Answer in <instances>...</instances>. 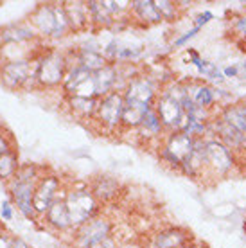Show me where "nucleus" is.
Listing matches in <instances>:
<instances>
[{
  "label": "nucleus",
  "mask_w": 246,
  "mask_h": 248,
  "mask_svg": "<svg viewBox=\"0 0 246 248\" xmlns=\"http://www.w3.org/2000/svg\"><path fill=\"white\" fill-rule=\"evenodd\" d=\"M40 178H42L40 168L34 164H25V166H20L16 174L9 180V192H11L13 202L27 219L38 217L34 205H32V198H34V189Z\"/></svg>",
  "instance_id": "1"
},
{
  "label": "nucleus",
  "mask_w": 246,
  "mask_h": 248,
  "mask_svg": "<svg viewBox=\"0 0 246 248\" xmlns=\"http://www.w3.org/2000/svg\"><path fill=\"white\" fill-rule=\"evenodd\" d=\"M65 203H67L68 214L72 227L77 229L86 221H90L92 217L101 214V203L93 196L90 184L86 182H76L65 191Z\"/></svg>",
  "instance_id": "2"
},
{
  "label": "nucleus",
  "mask_w": 246,
  "mask_h": 248,
  "mask_svg": "<svg viewBox=\"0 0 246 248\" xmlns=\"http://www.w3.org/2000/svg\"><path fill=\"white\" fill-rule=\"evenodd\" d=\"M31 24L34 31L45 38H62L67 32H70L63 2L62 4L58 2L40 4L31 15Z\"/></svg>",
  "instance_id": "3"
},
{
  "label": "nucleus",
  "mask_w": 246,
  "mask_h": 248,
  "mask_svg": "<svg viewBox=\"0 0 246 248\" xmlns=\"http://www.w3.org/2000/svg\"><path fill=\"white\" fill-rule=\"evenodd\" d=\"M70 68V58L65 52L50 49L43 52L36 60V81L38 87L42 88H56L62 87L65 76Z\"/></svg>",
  "instance_id": "4"
},
{
  "label": "nucleus",
  "mask_w": 246,
  "mask_h": 248,
  "mask_svg": "<svg viewBox=\"0 0 246 248\" xmlns=\"http://www.w3.org/2000/svg\"><path fill=\"white\" fill-rule=\"evenodd\" d=\"M207 178H228L239 168V158L215 137L205 139Z\"/></svg>",
  "instance_id": "5"
},
{
  "label": "nucleus",
  "mask_w": 246,
  "mask_h": 248,
  "mask_svg": "<svg viewBox=\"0 0 246 248\" xmlns=\"http://www.w3.org/2000/svg\"><path fill=\"white\" fill-rule=\"evenodd\" d=\"M196 139L187 135L184 131H171L164 137V140L158 146V158L166 168H171L178 171L182 162L191 156L194 149Z\"/></svg>",
  "instance_id": "6"
},
{
  "label": "nucleus",
  "mask_w": 246,
  "mask_h": 248,
  "mask_svg": "<svg viewBox=\"0 0 246 248\" xmlns=\"http://www.w3.org/2000/svg\"><path fill=\"white\" fill-rule=\"evenodd\" d=\"M124 106H126V101H124L123 92H110L108 95L99 99L97 110L92 121L97 124L101 131L115 133L123 130Z\"/></svg>",
  "instance_id": "7"
},
{
  "label": "nucleus",
  "mask_w": 246,
  "mask_h": 248,
  "mask_svg": "<svg viewBox=\"0 0 246 248\" xmlns=\"http://www.w3.org/2000/svg\"><path fill=\"white\" fill-rule=\"evenodd\" d=\"M113 230H115L113 219L105 216V214H97L90 221H86L85 225L72 230V247L90 248L95 243L113 236Z\"/></svg>",
  "instance_id": "8"
},
{
  "label": "nucleus",
  "mask_w": 246,
  "mask_h": 248,
  "mask_svg": "<svg viewBox=\"0 0 246 248\" xmlns=\"http://www.w3.org/2000/svg\"><path fill=\"white\" fill-rule=\"evenodd\" d=\"M160 92H162V87L160 83H158V79H154L153 76H148V74H137L124 87L123 95L126 105H138V106L154 108V101H156Z\"/></svg>",
  "instance_id": "9"
},
{
  "label": "nucleus",
  "mask_w": 246,
  "mask_h": 248,
  "mask_svg": "<svg viewBox=\"0 0 246 248\" xmlns=\"http://www.w3.org/2000/svg\"><path fill=\"white\" fill-rule=\"evenodd\" d=\"M210 135L223 142L239 160L246 158V137L239 130H235L227 119H223L215 112L212 123H210Z\"/></svg>",
  "instance_id": "10"
},
{
  "label": "nucleus",
  "mask_w": 246,
  "mask_h": 248,
  "mask_svg": "<svg viewBox=\"0 0 246 248\" xmlns=\"http://www.w3.org/2000/svg\"><path fill=\"white\" fill-rule=\"evenodd\" d=\"M192 239L196 237L192 236L189 229H185L182 225H166V227L153 230L146 237L144 245L149 248H184Z\"/></svg>",
  "instance_id": "11"
},
{
  "label": "nucleus",
  "mask_w": 246,
  "mask_h": 248,
  "mask_svg": "<svg viewBox=\"0 0 246 248\" xmlns=\"http://www.w3.org/2000/svg\"><path fill=\"white\" fill-rule=\"evenodd\" d=\"M63 191H65L63 180L58 174H45V176H42L36 184L34 198H32V205H34L36 216L38 217L45 216L47 211L50 209V205L62 196Z\"/></svg>",
  "instance_id": "12"
},
{
  "label": "nucleus",
  "mask_w": 246,
  "mask_h": 248,
  "mask_svg": "<svg viewBox=\"0 0 246 248\" xmlns=\"http://www.w3.org/2000/svg\"><path fill=\"white\" fill-rule=\"evenodd\" d=\"M36 76V60H9L0 68V79L7 88H22ZM36 83V81H34Z\"/></svg>",
  "instance_id": "13"
},
{
  "label": "nucleus",
  "mask_w": 246,
  "mask_h": 248,
  "mask_svg": "<svg viewBox=\"0 0 246 248\" xmlns=\"http://www.w3.org/2000/svg\"><path fill=\"white\" fill-rule=\"evenodd\" d=\"M154 112L158 113V117H160L167 133L182 130L185 121L184 106L180 105V101H176L172 95H169L164 90L158 93V97L154 101Z\"/></svg>",
  "instance_id": "14"
},
{
  "label": "nucleus",
  "mask_w": 246,
  "mask_h": 248,
  "mask_svg": "<svg viewBox=\"0 0 246 248\" xmlns=\"http://www.w3.org/2000/svg\"><path fill=\"white\" fill-rule=\"evenodd\" d=\"M187 88H189V97L196 106L205 108V110H219L223 106L221 95L223 90L215 88L203 79H187Z\"/></svg>",
  "instance_id": "15"
},
{
  "label": "nucleus",
  "mask_w": 246,
  "mask_h": 248,
  "mask_svg": "<svg viewBox=\"0 0 246 248\" xmlns=\"http://www.w3.org/2000/svg\"><path fill=\"white\" fill-rule=\"evenodd\" d=\"M180 174H184L191 180L207 178V162H205V139H196L194 149L191 156H187L178 169Z\"/></svg>",
  "instance_id": "16"
},
{
  "label": "nucleus",
  "mask_w": 246,
  "mask_h": 248,
  "mask_svg": "<svg viewBox=\"0 0 246 248\" xmlns=\"http://www.w3.org/2000/svg\"><path fill=\"white\" fill-rule=\"evenodd\" d=\"M135 133H137V139L144 140L146 144H154V146H160L164 137L167 135L166 128H164L158 113L154 112V108L146 113V117L142 119L140 126L135 130Z\"/></svg>",
  "instance_id": "17"
},
{
  "label": "nucleus",
  "mask_w": 246,
  "mask_h": 248,
  "mask_svg": "<svg viewBox=\"0 0 246 248\" xmlns=\"http://www.w3.org/2000/svg\"><path fill=\"white\" fill-rule=\"evenodd\" d=\"M67 191V187H65ZM65 191L60 198L56 200L54 203L50 205V209L47 211V214L43 216L45 219V225L50 227L56 232H72L74 227H72V221H70V214H68L67 203H65Z\"/></svg>",
  "instance_id": "18"
},
{
  "label": "nucleus",
  "mask_w": 246,
  "mask_h": 248,
  "mask_svg": "<svg viewBox=\"0 0 246 248\" xmlns=\"http://www.w3.org/2000/svg\"><path fill=\"white\" fill-rule=\"evenodd\" d=\"M63 7H65L68 27L72 32H85L92 27L86 2H63Z\"/></svg>",
  "instance_id": "19"
},
{
  "label": "nucleus",
  "mask_w": 246,
  "mask_h": 248,
  "mask_svg": "<svg viewBox=\"0 0 246 248\" xmlns=\"http://www.w3.org/2000/svg\"><path fill=\"white\" fill-rule=\"evenodd\" d=\"M90 189H92L93 196L97 198L99 203H110L121 194L123 186L117 178L108 176V174H101L90 182Z\"/></svg>",
  "instance_id": "20"
},
{
  "label": "nucleus",
  "mask_w": 246,
  "mask_h": 248,
  "mask_svg": "<svg viewBox=\"0 0 246 248\" xmlns=\"http://www.w3.org/2000/svg\"><path fill=\"white\" fill-rule=\"evenodd\" d=\"M129 16H133L137 22H140L146 27L158 25L164 22L156 6H154V0H133V2H129Z\"/></svg>",
  "instance_id": "21"
},
{
  "label": "nucleus",
  "mask_w": 246,
  "mask_h": 248,
  "mask_svg": "<svg viewBox=\"0 0 246 248\" xmlns=\"http://www.w3.org/2000/svg\"><path fill=\"white\" fill-rule=\"evenodd\" d=\"M187 58H189V63L194 65V68L198 70V76L203 81H207L210 85H212V83H223V81H225L223 70H219L215 63L201 58L196 50H192V49L187 50Z\"/></svg>",
  "instance_id": "22"
},
{
  "label": "nucleus",
  "mask_w": 246,
  "mask_h": 248,
  "mask_svg": "<svg viewBox=\"0 0 246 248\" xmlns=\"http://www.w3.org/2000/svg\"><path fill=\"white\" fill-rule=\"evenodd\" d=\"M217 113L246 137V99L232 101L228 105H223L217 110Z\"/></svg>",
  "instance_id": "23"
},
{
  "label": "nucleus",
  "mask_w": 246,
  "mask_h": 248,
  "mask_svg": "<svg viewBox=\"0 0 246 248\" xmlns=\"http://www.w3.org/2000/svg\"><path fill=\"white\" fill-rule=\"evenodd\" d=\"M36 38V31L32 25H9L6 29L0 31V40L2 44H11V45H22L25 42H31Z\"/></svg>",
  "instance_id": "24"
},
{
  "label": "nucleus",
  "mask_w": 246,
  "mask_h": 248,
  "mask_svg": "<svg viewBox=\"0 0 246 248\" xmlns=\"http://www.w3.org/2000/svg\"><path fill=\"white\" fill-rule=\"evenodd\" d=\"M88 6V13H90V20H92V27L95 29H106L111 25L117 24V20L111 16V13L108 11L105 0H90L86 2Z\"/></svg>",
  "instance_id": "25"
},
{
  "label": "nucleus",
  "mask_w": 246,
  "mask_h": 248,
  "mask_svg": "<svg viewBox=\"0 0 246 248\" xmlns=\"http://www.w3.org/2000/svg\"><path fill=\"white\" fill-rule=\"evenodd\" d=\"M99 99H85V97H67V106L70 113L81 121H92L97 110Z\"/></svg>",
  "instance_id": "26"
},
{
  "label": "nucleus",
  "mask_w": 246,
  "mask_h": 248,
  "mask_svg": "<svg viewBox=\"0 0 246 248\" xmlns=\"http://www.w3.org/2000/svg\"><path fill=\"white\" fill-rule=\"evenodd\" d=\"M153 108L149 106H138V105H126L123 113V130L124 131H135L140 126L142 119L146 117V113Z\"/></svg>",
  "instance_id": "27"
},
{
  "label": "nucleus",
  "mask_w": 246,
  "mask_h": 248,
  "mask_svg": "<svg viewBox=\"0 0 246 248\" xmlns=\"http://www.w3.org/2000/svg\"><path fill=\"white\" fill-rule=\"evenodd\" d=\"M92 76V72H88L86 68H83L81 65H76V63H70V68H68L67 76H65V81H63L62 88L65 90L67 95L74 92L76 88L79 87L85 79H88Z\"/></svg>",
  "instance_id": "28"
},
{
  "label": "nucleus",
  "mask_w": 246,
  "mask_h": 248,
  "mask_svg": "<svg viewBox=\"0 0 246 248\" xmlns=\"http://www.w3.org/2000/svg\"><path fill=\"white\" fill-rule=\"evenodd\" d=\"M154 6L164 22H176L184 15V9L180 7L178 2H172V0H154Z\"/></svg>",
  "instance_id": "29"
},
{
  "label": "nucleus",
  "mask_w": 246,
  "mask_h": 248,
  "mask_svg": "<svg viewBox=\"0 0 246 248\" xmlns=\"http://www.w3.org/2000/svg\"><path fill=\"white\" fill-rule=\"evenodd\" d=\"M18 156L15 151H9L6 155L0 156V180H11L18 171Z\"/></svg>",
  "instance_id": "30"
},
{
  "label": "nucleus",
  "mask_w": 246,
  "mask_h": 248,
  "mask_svg": "<svg viewBox=\"0 0 246 248\" xmlns=\"http://www.w3.org/2000/svg\"><path fill=\"white\" fill-rule=\"evenodd\" d=\"M230 25H232V32L239 38L241 42H245V44H246V15H245V13L235 15Z\"/></svg>",
  "instance_id": "31"
},
{
  "label": "nucleus",
  "mask_w": 246,
  "mask_h": 248,
  "mask_svg": "<svg viewBox=\"0 0 246 248\" xmlns=\"http://www.w3.org/2000/svg\"><path fill=\"white\" fill-rule=\"evenodd\" d=\"M200 31H201L200 27H196V25H192V29H191V31L184 32L182 36L176 38V40L172 42V45H174L176 49H182V47H185V45H187V44H189V42H191L192 38H196V34H198V32H200Z\"/></svg>",
  "instance_id": "32"
},
{
  "label": "nucleus",
  "mask_w": 246,
  "mask_h": 248,
  "mask_svg": "<svg viewBox=\"0 0 246 248\" xmlns=\"http://www.w3.org/2000/svg\"><path fill=\"white\" fill-rule=\"evenodd\" d=\"M210 20H214V13H212V11H201V13H198L196 16H194V20H192V22H194V25H196V27L203 29Z\"/></svg>",
  "instance_id": "33"
},
{
  "label": "nucleus",
  "mask_w": 246,
  "mask_h": 248,
  "mask_svg": "<svg viewBox=\"0 0 246 248\" xmlns=\"http://www.w3.org/2000/svg\"><path fill=\"white\" fill-rule=\"evenodd\" d=\"M119 247H121V241H119L115 236H111V237L103 239V241L95 243V245H92L90 248H119Z\"/></svg>",
  "instance_id": "34"
},
{
  "label": "nucleus",
  "mask_w": 246,
  "mask_h": 248,
  "mask_svg": "<svg viewBox=\"0 0 246 248\" xmlns=\"http://www.w3.org/2000/svg\"><path fill=\"white\" fill-rule=\"evenodd\" d=\"M9 151H13L9 135H4V133H2V130H0V156L6 155V153H9Z\"/></svg>",
  "instance_id": "35"
},
{
  "label": "nucleus",
  "mask_w": 246,
  "mask_h": 248,
  "mask_svg": "<svg viewBox=\"0 0 246 248\" xmlns=\"http://www.w3.org/2000/svg\"><path fill=\"white\" fill-rule=\"evenodd\" d=\"M239 74H241L239 65H232V67L223 68V76H225V79H227V78H239Z\"/></svg>",
  "instance_id": "36"
},
{
  "label": "nucleus",
  "mask_w": 246,
  "mask_h": 248,
  "mask_svg": "<svg viewBox=\"0 0 246 248\" xmlns=\"http://www.w3.org/2000/svg\"><path fill=\"white\" fill-rule=\"evenodd\" d=\"M2 217H4L6 221H9V219L13 217V207H11V203H9L7 200L2 203Z\"/></svg>",
  "instance_id": "37"
},
{
  "label": "nucleus",
  "mask_w": 246,
  "mask_h": 248,
  "mask_svg": "<svg viewBox=\"0 0 246 248\" xmlns=\"http://www.w3.org/2000/svg\"><path fill=\"white\" fill-rule=\"evenodd\" d=\"M119 248H144V243L138 239H129V241H121Z\"/></svg>",
  "instance_id": "38"
},
{
  "label": "nucleus",
  "mask_w": 246,
  "mask_h": 248,
  "mask_svg": "<svg viewBox=\"0 0 246 248\" xmlns=\"http://www.w3.org/2000/svg\"><path fill=\"white\" fill-rule=\"evenodd\" d=\"M9 248H31L24 239H20V237H11V241H9Z\"/></svg>",
  "instance_id": "39"
},
{
  "label": "nucleus",
  "mask_w": 246,
  "mask_h": 248,
  "mask_svg": "<svg viewBox=\"0 0 246 248\" xmlns=\"http://www.w3.org/2000/svg\"><path fill=\"white\" fill-rule=\"evenodd\" d=\"M184 248H209V245L203 241H200V239H192V241L187 243Z\"/></svg>",
  "instance_id": "40"
},
{
  "label": "nucleus",
  "mask_w": 246,
  "mask_h": 248,
  "mask_svg": "<svg viewBox=\"0 0 246 248\" xmlns=\"http://www.w3.org/2000/svg\"><path fill=\"white\" fill-rule=\"evenodd\" d=\"M239 67H241V72H243V74L246 76V60L243 63H239Z\"/></svg>",
  "instance_id": "41"
},
{
  "label": "nucleus",
  "mask_w": 246,
  "mask_h": 248,
  "mask_svg": "<svg viewBox=\"0 0 246 248\" xmlns=\"http://www.w3.org/2000/svg\"><path fill=\"white\" fill-rule=\"evenodd\" d=\"M243 232H245V236H246V219H245V223H243Z\"/></svg>",
  "instance_id": "42"
},
{
  "label": "nucleus",
  "mask_w": 246,
  "mask_h": 248,
  "mask_svg": "<svg viewBox=\"0 0 246 248\" xmlns=\"http://www.w3.org/2000/svg\"><path fill=\"white\" fill-rule=\"evenodd\" d=\"M241 13H245V15H246V4H245V7H243V11H241Z\"/></svg>",
  "instance_id": "43"
},
{
  "label": "nucleus",
  "mask_w": 246,
  "mask_h": 248,
  "mask_svg": "<svg viewBox=\"0 0 246 248\" xmlns=\"http://www.w3.org/2000/svg\"><path fill=\"white\" fill-rule=\"evenodd\" d=\"M144 248H149V247H146V245H144Z\"/></svg>",
  "instance_id": "44"
}]
</instances>
